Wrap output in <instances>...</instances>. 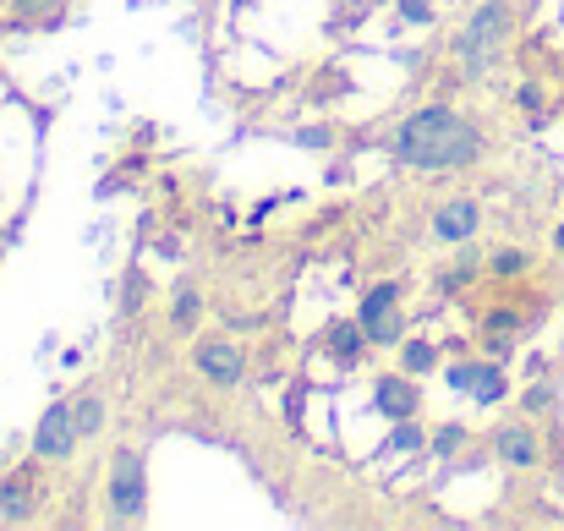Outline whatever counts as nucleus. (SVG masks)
<instances>
[{
  "label": "nucleus",
  "mask_w": 564,
  "mask_h": 531,
  "mask_svg": "<svg viewBox=\"0 0 564 531\" xmlns=\"http://www.w3.org/2000/svg\"><path fill=\"white\" fill-rule=\"evenodd\" d=\"M482 335H488V346H494V351H510V340H516V313H488Z\"/></svg>",
  "instance_id": "13"
},
{
  "label": "nucleus",
  "mask_w": 564,
  "mask_h": 531,
  "mask_svg": "<svg viewBox=\"0 0 564 531\" xmlns=\"http://www.w3.org/2000/svg\"><path fill=\"white\" fill-rule=\"evenodd\" d=\"M416 444H422V433H416V427H400V433L389 438V449H416Z\"/></svg>",
  "instance_id": "19"
},
{
  "label": "nucleus",
  "mask_w": 564,
  "mask_h": 531,
  "mask_svg": "<svg viewBox=\"0 0 564 531\" xmlns=\"http://www.w3.org/2000/svg\"><path fill=\"white\" fill-rule=\"evenodd\" d=\"M72 416H77V433H94V427H99V400L83 394V400L72 405Z\"/></svg>",
  "instance_id": "15"
},
{
  "label": "nucleus",
  "mask_w": 564,
  "mask_h": 531,
  "mask_svg": "<svg viewBox=\"0 0 564 531\" xmlns=\"http://www.w3.org/2000/svg\"><path fill=\"white\" fill-rule=\"evenodd\" d=\"M110 510H116V521H138V516H143V455H138V449H121V455H116Z\"/></svg>",
  "instance_id": "3"
},
{
  "label": "nucleus",
  "mask_w": 564,
  "mask_h": 531,
  "mask_svg": "<svg viewBox=\"0 0 564 531\" xmlns=\"http://www.w3.org/2000/svg\"><path fill=\"white\" fill-rule=\"evenodd\" d=\"M405 367H411V372H427V367H433V351H427L422 340H416V346H405Z\"/></svg>",
  "instance_id": "16"
},
{
  "label": "nucleus",
  "mask_w": 564,
  "mask_h": 531,
  "mask_svg": "<svg viewBox=\"0 0 564 531\" xmlns=\"http://www.w3.org/2000/svg\"><path fill=\"white\" fill-rule=\"evenodd\" d=\"M394 154L405 165H422V171H455V165H471L482 154V132L471 121H460L449 105H427L422 116H411L400 127Z\"/></svg>",
  "instance_id": "1"
},
{
  "label": "nucleus",
  "mask_w": 564,
  "mask_h": 531,
  "mask_svg": "<svg viewBox=\"0 0 564 531\" xmlns=\"http://www.w3.org/2000/svg\"><path fill=\"white\" fill-rule=\"evenodd\" d=\"M368 346V335L357 329V324H335V335H329V351L340 356V361H351V356H362Z\"/></svg>",
  "instance_id": "12"
},
{
  "label": "nucleus",
  "mask_w": 564,
  "mask_h": 531,
  "mask_svg": "<svg viewBox=\"0 0 564 531\" xmlns=\"http://www.w3.org/2000/svg\"><path fill=\"white\" fill-rule=\"evenodd\" d=\"M192 318H197V296L182 291V296H176V324H192Z\"/></svg>",
  "instance_id": "18"
},
{
  "label": "nucleus",
  "mask_w": 564,
  "mask_h": 531,
  "mask_svg": "<svg viewBox=\"0 0 564 531\" xmlns=\"http://www.w3.org/2000/svg\"><path fill=\"white\" fill-rule=\"evenodd\" d=\"M554 241H560V252H564V225H560V236H554Z\"/></svg>",
  "instance_id": "22"
},
{
  "label": "nucleus",
  "mask_w": 564,
  "mask_h": 531,
  "mask_svg": "<svg viewBox=\"0 0 564 531\" xmlns=\"http://www.w3.org/2000/svg\"><path fill=\"white\" fill-rule=\"evenodd\" d=\"M471 230H477V203L460 197V203H449V208L438 214V241H466Z\"/></svg>",
  "instance_id": "8"
},
{
  "label": "nucleus",
  "mask_w": 564,
  "mask_h": 531,
  "mask_svg": "<svg viewBox=\"0 0 564 531\" xmlns=\"http://www.w3.org/2000/svg\"><path fill=\"white\" fill-rule=\"evenodd\" d=\"M378 405H383L389 416H411V411H416V389L400 383V378H383V383H378Z\"/></svg>",
  "instance_id": "9"
},
{
  "label": "nucleus",
  "mask_w": 564,
  "mask_h": 531,
  "mask_svg": "<svg viewBox=\"0 0 564 531\" xmlns=\"http://www.w3.org/2000/svg\"><path fill=\"white\" fill-rule=\"evenodd\" d=\"M61 6H66V0H17V22H22V28L50 22V17H61Z\"/></svg>",
  "instance_id": "14"
},
{
  "label": "nucleus",
  "mask_w": 564,
  "mask_h": 531,
  "mask_svg": "<svg viewBox=\"0 0 564 531\" xmlns=\"http://www.w3.org/2000/svg\"><path fill=\"white\" fill-rule=\"evenodd\" d=\"M197 367H203V378H214V383H236V378H241V351L225 346V340H214V346L197 351Z\"/></svg>",
  "instance_id": "6"
},
{
  "label": "nucleus",
  "mask_w": 564,
  "mask_h": 531,
  "mask_svg": "<svg viewBox=\"0 0 564 531\" xmlns=\"http://www.w3.org/2000/svg\"><path fill=\"white\" fill-rule=\"evenodd\" d=\"M0 521H28V483L22 477H11L0 488Z\"/></svg>",
  "instance_id": "11"
},
{
  "label": "nucleus",
  "mask_w": 564,
  "mask_h": 531,
  "mask_svg": "<svg viewBox=\"0 0 564 531\" xmlns=\"http://www.w3.org/2000/svg\"><path fill=\"white\" fill-rule=\"evenodd\" d=\"M521 110H532V116H538V110H543V94H538V88H521Z\"/></svg>",
  "instance_id": "21"
},
{
  "label": "nucleus",
  "mask_w": 564,
  "mask_h": 531,
  "mask_svg": "<svg viewBox=\"0 0 564 531\" xmlns=\"http://www.w3.org/2000/svg\"><path fill=\"white\" fill-rule=\"evenodd\" d=\"M33 449H39L44 460H66V455L77 449V416H72V405H50V411H44V422H39V433H33Z\"/></svg>",
  "instance_id": "4"
},
{
  "label": "nucleus",
  "mask_w": 564,
  "mask_h": 531,
  "mask_svg": "<svg viewBox=\"0 0 564 531\" xmlns=\"http://www.w3.org/2000/svg\"><path fill=\"white\" fill-rule=\"evenodd\" d=\"M505 33H510V6H505V0L477 6V17H471L466 33H460V61H466L471 72H482V66L494 61V50L505 44Z\"/></svg>",
  "instance_id": "2"
},
{
  "label": "nucleus",
  "mask_w": 564,
  "mask_h": 531,
  "mask_svg": "<svg viewBox=\"0 0 564 531\" xmlns=\"http://www.w3.org/2000/svg\"><path fill=\"white\" fill-rule=\"evenodd\" d=\"M433 444H438V455H449V449H455V444H460V427H444V433H438V438H433Z\"/></svg>",
  "instance_id": "20"
},
{
  "label": "nucleus",
  "mask_w": 564,
  "mask_h": 531,
  "mask_svg": "<svg viewBox=\"0 0 564 531\" xmlns=\"http://www.w3.org/2000/svg\"><path fill=\"white\" fill-rule=\"evenodd\" d=\"M499 460L505 466H538V438H532V427H505L499 433Z\"/></svg>",
  "instance_id": "7"
},
{
  "label": "nucleus",
  "mask_w": 564,
  "mask_h": 531,
  "mask_svg": "<svg viewBox=\"0 0 564 531\" xmlns=\"http://www.w3.org/2000/svg\"><path fill=\"white\" fill-rule=\"evenodd\" d=\"M400 302V285H378L373 296L362 302V329H378V324H389V307Z\"/></svg>",
  "instance_id": "10"
},
{
  "label": "nucleus",
  "mask_w": 564,
  "mask_h": 531,
  "mask_svg": "<svg viewBox=\"0 0 564 531\" xmlns=\"http://www.w3.org/2000/svg\"><path fill=\"white\" fill-rule=\"evenodd\" d=\"M449 383H455V389H471L477 400H505V372H494V367H477V361L455 367V372H449Z\"/></svg>",
  "instance_id": "5"
},
{
  "label": "nucleus",
  "mask_w": 564,
  "mask_h": 531,
  "mask_svg": "<svg viewBox=\"0 0 564 531\" xmlns=\"http://www.w3.org/2000/svg\"><path fill=\"white\" fill-rule=\"evenodd\" d=\"M494 269H499V274H521V269H527V258H521V252H499V258H494Z\"/></svg>",
  "instance_id": "17"
}]
</instances>
